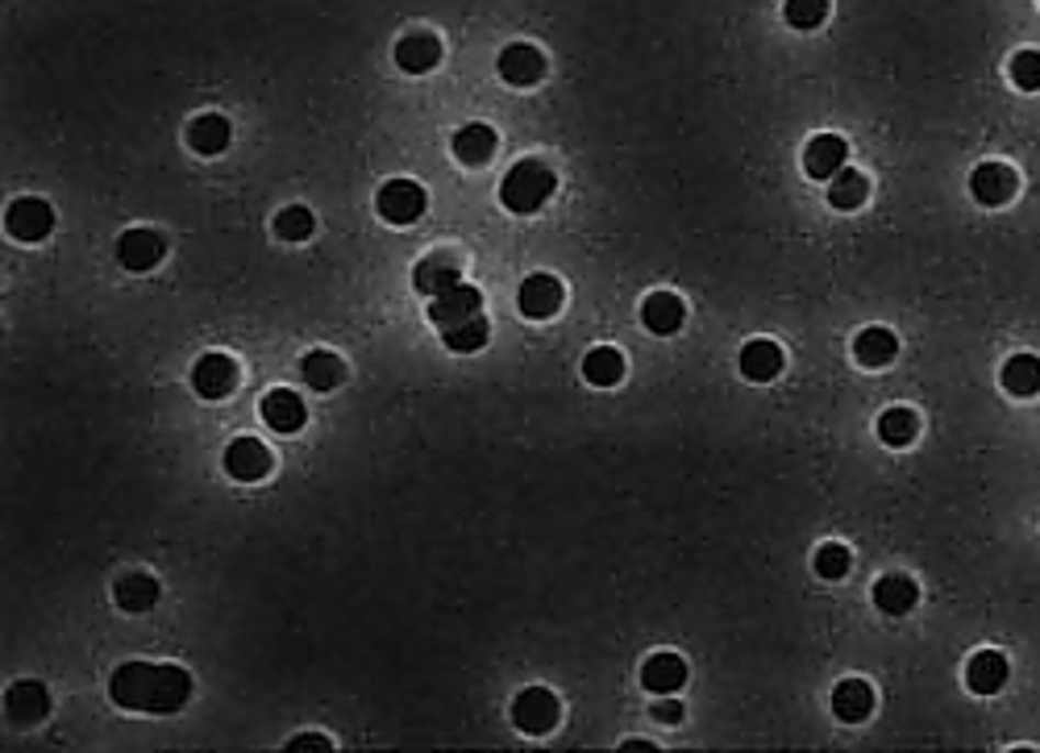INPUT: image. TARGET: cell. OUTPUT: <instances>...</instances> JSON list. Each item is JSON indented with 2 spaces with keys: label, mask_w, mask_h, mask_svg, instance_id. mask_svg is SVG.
<instances>
[{
  "label": "cell",
  "mask_w": 1040,
  "mask_h": 753,
  "mask_svg": "<svg viewBox=\"0 0 1040 753\" xmlns=\"http://www.w3.org/2000/svg\"><path fill=\"white\" fill-rule=\"evenodd\" d=\"M109 699L125 712L171 716L192 699V674L176 662H121L109 678Z\"/></svg>",
  "instance_id": "cell-1"
},
{
  "label": "cell",
  "mask_w": 1040,
  "mask_h": 753,
  "mask_svg": "<svg viewBox=\"0 0 1040 753\" xmlns=\"http://www.w3.org/2000/svg\"><path fill=\"white\" fill-rule=\"evenodd\" d=\"M553 188H558L553 167H546L541 159H521L516 167H508V176L500 183V200H504L508 213L529 217V213H537L553 196Z\"/></svg>",
  "instance_id": "cell-2"
},
{
  "label": "cell",
  "mask_w": 1040,
  "mask_h": 753,
  "mask_svg": "<svg viewBox=\"0 0 1040 753\" xmlns=\"http://www.w3.org/2000/svg\"><path fill=\"white\" fill-rule=\"evenodd\" d=\"M374 209H379V217L388 221V225H413V221L425 217L429 192L416 179H388L379 188V196H374Z\"/></svg>",
  "instance_id": "cell-3"
},
{
  "label": "cell",
  "mask_w": 1040,
  "mask_h": 753,
  "mask_svg": "<svg viewBox=\"0 0 1040 753\" xmlns=\"http://www.w3.org/2000/svg\"><path fill=\"white\" fill-rule=\"evenodd\" d=\"M51 229H55V209L38 196L13 200L9 213H4V234H9L13 241H25V246L46 241L51 238Z\"/></svg>",
  "instance_id": "cell-4"
},
{
  "label": "cell",
  "mask_w": 1040,
  "mask_h": 753,
  "mask_svg": "<svg viewBox=\"0 0 1040 753\" xmlns=\"http://www.w3.org/2000/svg\"><path fill=\"white\" fill-rule=\"evenodd\" d=\"M558 716H562L558 695L546 692V687H529V692H521L512 699V724L529 737L553 733V729H558Z\"/></svg>",
  "instance_id": "cell-5"
},
{
  "label": "cell",
  "mask_w": 1040,
  "mask_h": 753,
  "mask_svg": "<svg viewBox=\"0 0 1040 753\" xmlns=\"http://www.w3.org/2000/svg\"><path fill=\"white\" fill-rule=\"evenodd\" d=\"M562 300H567L562 279L537 271V276H529L525 283H521V292H516V308H521V317H529V321H550V317H558Z\"/></svg>",
  "instance_id": "cell-6"
},
{
  "label": "cell",
  "mask_w": 1040,
  "mask_h": 753,
  "mask_svg": "<svg viewBox=\"0 0 1040 753\" xmlns=\"http://www.w3.org/2000/svg\"><path fill=\"white\" fill-rule=\"evenodd\" d=\"M271 450L258 441V437H234L230 446H225V471H230V479H237V483H258V479L271 475Z\"/></svg>",
  "instance_id": "cell-7"
},
{
  "label": "cell",
  "mask_w": 1040,
  "mask_h": 753,
  "mask_svg": "<svg viewBox=\"0 0 1040 753\" xmlns=\"http://www.w3.org/2000/svg\"><path fill=\"white\" fill-rule=\"evenodd\" d=\"M234 387H237V362L230 355L213 350V355H204L197 367H192V392H197L200 400H225Z\"/></svg>",
  "instance_id": "cell-8"
},
{
  "label": "cell",
  "mask_w": 1040,
  "mask_h": 753,
  "mask_svg": "<svg viewBox=\"0 0 1040 753\" xmlns=\"http://www.w3.org/2000/svg\"><path fill=\"white\" fill-rule=\"evenodd\" d=\"M167 255V241L155 229H125L118 238V262L125 271H155L158 262Z\"/></svg>",
  "instance_id": "cell-9"
},
{
  "label": "cell",
  "mask_w": 1040,
  "mask_h": 753,
  "mask_svg": "<svg viewBox=\"0 0 1040 753\" xmlns=\"http://www.w3.org/2000/svg\"><path fill=\"white\" fill-rule=\"evenodd\" d=\"M479 313H483V296H479V288H471V283H458V288L429 300V321L437 329L462 325V321L479 317Z\"/></svg>",
  "instance_id": "cell-10"
},
{
  "label": "cell",
  "mask_w": 1040,
  "mask_h": 753,
  "mask_svg": "<svg viewBox=\"0 0 1040 753\" xmlns=\"http://www.w3.org/2000/svg\"><path fill=\"white\" fill-rule=\"evenodd\" d=\"M495 67H500V76H504L512 88H533V83H541V76H546V55H541L537 46H529V42H512Z\"/></svg>",
  "instance_id": "cell-11"
},
{
  "label": "cell",
  "mask_w": 1040,
  "mask_h": 753,
  "mask_svg": "<svg viewBox=\"0 0 1040 753\" xmlns=\"http://www.w3.org/2000/svg\"><path fill=\"white\" fill-rule=\"evenodd\" d=\"M413 283L421 296H441V292H450V288H458L462 283V267H458V258L454 255H425L421 262L413 267Z\"/></svg>",
  "instance_id": "cell-12"
},
{
  "label": "cell",
  "mask_w": 1040,
  "mask_h": 753,
  "mask_svg": "<svg viewBox=\"0 0 1040 753\" xmlns=\"http://www.w3.org/2000/svg\"><path fill=\"white\" fill-rule=\"evenodd\" d=\"M970 192H974V200L986 204V209H999V204H1007V200L1016 196V171H1011L1007 162H982V167H974V176H970Z\"/></svg>",
  "instance_id": "cell-13"
},
{
  "label": "cell",
  "mask_w": 1040,
  "mask_h": 753,
  "mask_svg": "<svg viewBox=\"0 0 1040 753\" xmlns=\"http://www.w3.org/2000/svg\"><path fill=\"white\" fill-rule=\"evenodd\" d=\"M262 420H267L276 434H295V429H304L309 408H304V400L295 396L292 387H276V392L262 396Z\"/></svg>",
  "instance_id": "cell-14"
},
{
  "label": "cell",
  "mask_w": 1040,
  "mask_h": 753,
  "mask_svg": "<svg viewBox=\"0 0 1040 753\" xmlns=\"http://www.w3.org/2000/svg\"><path fill=\"white\" fill-rule=\"evenodd\" d=\"M4 712L13 716L18 724H38L42 716L51 712V695L34 678H21V683H13L4 692Z\"/></svg>",
  "instance_id": "cell-15"
},
{
  "label": "cell",
  "mask_w": 1040,
  "mask_h": 753,
  "mask_svg": "<svg viewBox=\"0 0 1040 753\" xmlns=\"http://www.w3.org/2000/svg\"><path fill=\"white\" fill-rule=\"evenodd\" d=\"M441 63V38L433 34H404L395 42V67L409 76H425Z\"/></svg>",
  "instance_id": "cell-16"
},
{
  "label": "cell",
  "mask_w": 1040,
  "mask_h": 753,
  "mask_svg": "<svg viewBox=\"0 0 1040 753\" xmlns=\"http://www.w3.org/2000/svg\"><path fill=\"white\" fill-rule=\"evenodd\" d=\"M845 159H849L845 138H837V134H816L804 150V171L812 179H832L845 167Z\"/></svg>",
  "instance_id": "cell-17"
},
{
  "label": "cell",
  "mask_w": 1040,
  "mask_h": 753,
  "mask_svg": "<svg viewBox=\"0 0 1040 753\" xmlns=\"http://www.w3.org/2000/svg\"><path fill=\"white\" fill-rule=\"evenodd\" d=\"M230 142H234V125L221 117V113H200V117L188 125V146H192L197 155H204V159L230 150Z\"/></svg>",
  "instance_id": "cell-18"
},
{
  "label": "cell",
  "mask_w": 1040,
  "mask_h": 753,
  "mask_svg": "<svg viewBox=\"0 0 1040 753\" xmlns=\"http://www.w3.org/2000/svg\"><path fill=\"white\" fill-rule=\"evenodd\" d=\"M641 683L653 695H674L687 683V662L679 654H649L646 666H641Z\"/></svg>",
  "instance_id": "cell-19"
},
{
  "label": "cell",
  "mask_w": 1040,
  "mask_h": 753,
  "mask_svg": "<svg viewBox=\"0 0 1040 753\" xmlns=\"http://www.w3.org/2000/svg\"><path fill=\"white\" fill-rule=\"evenodd\" d=\"M450 150L458 162H467V167H483V162L495 155V130L483 125V121H471V125H462V130L454 134Z\"/></svg>",
  "instance_id": "cell-20"
},
{
  "label": "cell",
  "mask_w": 1040,
  "mask_h": 753,
  "mask_svg": "<svg viewBox=\"0 0 1040 753\" xmlns=\"http://www.w3.org/2000/svg\"><path fill=\"white\" fill-rule=\"evenodd\" d=\"M965 683H970V692L979 695L1003 692L1007 687V658L999 650H979V654L970 658V666H965Z\"/></svg>",
  "instance_id": "cell-21"
},
{
  "label": "cell",
  "mask_w": 1040,
  "mask_h": 753,
  "mask_svg": "<svg viewBox=\"0 0 1040 753\" xmlns=\"http://www.w3.org/2000/svg\"><path fill=\"white\" fill-rule=\"evenodd\" d=\"M683 317H687V304L674 296V292H653V296H646V304H641V321H646L649 334H679V325H683Z\"/></svg>",
  "instance_id": "cell-22"
},
{
  "label": "cell",
  "mask_w": 1040,
  "mask_h": 753,
  "mask_svg": "<svg viewBox=\"0 0 1040 753\" xmlns=\"http://www.w3.org/2000/svg\"><path fill=\"white\" fill-rule=\"evenodd\" d=\"M832 712L841 716L845 724H862L865 716L874 712V687L865 678H845L832 692Z\"/></svg>",
  "instance_id": "cell-23"
},
{
  "label": "cell",
  "mask_w": 1040,
  "mask_h": 753,
  "mask_svg": "<svg viewBox=\"0 0 1040 753\" xmlns=\"http://www.w3.org/2000/svg\"><path fill=\"white\" fill-rule=\"evenodd\" d=\"M895 355H899V341H895V334L883 329V325H870V329H862V334L853 337V358H858L862 367H870V371L895 362Z\"/></svg>",
  "instance_id": "cell-24"
},
{
  "label": "cell",
  "mask_w": 1040,
  "mask_h": 753,
  "mask_svg": "<svg viewBox=\"0 0 1040 753\" xmlns=\"http://www.w3.org/2000/svg\"><path fill=\"white\" fill-rule=\"evenodd\" d=\"M158 578L146 575V571H130V575L118 578V587H113V599H118L125 612H150L158 604Z\"/></svg>",
  "instance_id": "cell-25"
},
{
  "label": "cell",
  "mask_w": 1040,
  "mask_h": 753,
  "mask_svg": "<svg viewBox=\"0 0 1040 753\" xmlns=\"http://www.w3.org/2000/svg\"><path fill=\"white\" fill-rule=\"evenodd\" d=\"M779 371H783V350L774 341L758 337L741 350V375L749 383H770V379H779Z\"/></svg>",
  "instance_id": "cell-26"
},
{
  "label": "cell",
  "mask_w": 1040,
  "mask_h": 753,
  "mask_svg": "<svg viewBox=\"0 0 1040 753\" xmlns=\"http://www.w3.org/2000/svg\"><path fill=\"white\" fill-rule=\"evenodd\" d=\"M916 599H920V587L907 575H883L874 583V604H879L886 616H907L916 608Z\"/></svg>",
  "instance_id": "cell-27"
},
{
  "label": "cell",
  "mask_w": 1040,
  "mask_h": 753,
  "mask_svg": "<svg viewBox=\"0 0 1040 753\" xmlns=\"http://www.w3.org/2000/svg\"><path fill=\"white\" fill-rule=\"evenodd\" d=\"M300 375H304V383L313 392H334L337 383L346 379V367H342V358L334 350H309L304 362H300Z\"/></svg>",
  "instance_id": "cell-28"
},
{
  "label": "cell",
  "mask_w": 1040,
  "mask_h": 753,
  "mask_svg": "<svg viewBox=\"0 0 1040 753\" xmlns=\"http://www.w3.org/2000/svg\"><path fill=\"white\" fill-rule=\"evenodd\" d=\"M583 379L591 387H616L625 379V355L616 346H595L583 358Z\"/></svg>",
  "instance_id": "cell-29"
},
{
  "label": "cell",
  "mask_w": 1040,
  "mask_h": 753,
  "mask_svg": "<svg viewBox=\"0 0 1040 753\" xmlns=\"http://www.w3.org/2000/svg\"><path fill=\"white\" fill-rule=\"evenodd\" d=\"M865 196H870V179H865L862 171H849V167H841L837 176L828 179V204H832V209H841V213L862 209Z\"/></svg>",
  "instance_id": "cell-30"
},
{
  "label": "cell",
  "mask_w": 1040,
  "mask_h": 753,
  "mask_svg": "<svg viewBox=\"0 0 1040 753\" xmlns=\"http://www.w3.org/2000/svg\"><path fill=\"white\" fill-rule=\"evenodd\" d=\"M1003 387L1011 396H1037L1040 392V358L1037 355H1011L1003 367Z\"/></svg>",
  "instance_id": "cell-31"
},
{
  "label": "cell",
  "mask_w": 1040,
  "mask_h": 753,
  "mask_svg": "<svg viewBox=\"0 0 1040 753\" xmlns=\"http://www.w3.org/2000/svg\"><path fill=\"white\" fill-rule=\"evenodd\" d=\"M491 337V325L488 317L479 313V317L462 321V325H450V329H441V341H446V350H454V355H474V350H483Z\"/></svg>",
  "instance_id": "cell-32"
},
{
  "label": "cell",
  "mask_w": 1040,
  "mask_h": 753,
  "mask_svg": "<svg viewBox=\"0 0 1040 753\" xmlns=\"http://www.w3.org/2000/svg\"><path fill=\"white\" fill-rule=\"evenodd\" d=\"M916 434H920V417L912 408H886L883 417H879V437H883L886 446H895V450L912 446Z\"/></svg>",
  "instance_id": "cell-33"
},
{
  "label": "cell",
  "mask_w": 1040,
  "mask_h": 753,
  "mask_svg": "<svg viewBox=\"0 0 1040 753\" xmlns=\"http://www.w3.org/2000/svg\"><path fill=\"white\" fill-rule=\"evenodd\" d=\"M316 229L313 213L304 209V204H288V209H279L276 213V234L283 241H309Z\"/></svg>",
  "instance_id": "cell-34"
},
{
  "label": "cell",
  "mask_w": 1040,
  "mask_h": 753,
  "mask_svg": "<svg viewBox=\"0 0 1040 753\" xmlns=\"http://www.w3.org/2000/svg\"><path fill=\"white\" fill-rule=\"evenodd\" d=\"M783 18L791 30H816L828 18V0H786Z\"/></svg>",
  "instance_id": "cell-35"
},
{
  "label": "cell",
  "mask_w": 1040,
  "mask_h": 753,
  "mask_svg": "<svg viewBox=\"0 0 1040 753\" xmlns=\"http://www.w3.org/2000/svg\"><path fill=\"white\" fill-rule=\"evenodd\" d=\"M1007 76L1020 92H1040V50H1020L1007 63Z\"/></svg>",
  "instance_id": "cell-36"
},
{
  "label": "cell",
  "mask_w": 1040,
  "mask_h": 753,
  "mask_svg": "<svg viewBox=\"0 0 1040 753\" xmlns=\"http://www.w3.org/2000/svg\"><path fill=\"white\" fill-rule=\"evenodd\" d=\"M849 566H853V558H849V550L837 546V541H828V546L816 550V575L820 578H845Z\"/></svg>",
  "instance_id": "cell-37"
},
{
  "label": "cell",
  "mask_w": 1040,
  "mask_h": 753,
  "mask_svg": "<svg viewBox=\"0 0 1040 753\" xmlns=\"http://www.w3.org/2000/svg\"><path fill=\"white\" fill-rule=\"evenodd\" d=\"M653 720L679 724V720H683V704H679V699H658V704H653Z\"/></svg>",
  "instance_id": "cell-38"
},
{
  "label": "cell",
  "mask_w": 1040,
  "mask_h": 753,
  "mask_svg": "<svg viewBox=\"0 0 1040 753\" xmlns=\"http://www.w3.org/2000/svg\"><path fill=\"white\" fill-rule=\"evenodd\" d=\"M288 750H292V753H300V750H321V753H329V750H334V741H329V737H316V733H313V737H295Z\"/></svg>",
  "instance_id": "cell-39"
}]
</instances>
